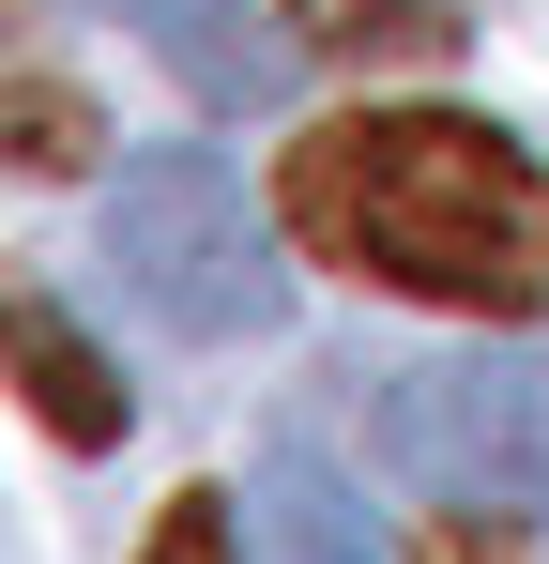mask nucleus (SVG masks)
I'll use <instances>...</instances> for the list:
<instances>
[{
	"label": "nucleus",
	"mask_w": 549,
	"mask_h": 564,
	"mask_svg": "<svg viewBox=\"0 0 549 564\" xmlns=\"http://www.w3.org/2000/svg\"><path fill=\"white\" fill-rule=\"evenodd\" d=\"M290 229L428 305H549V169L458 107H366L290 138Z\"/></svg>",
	"instance_id": "obj_1"
},
{
	"label": "nucleus",
	"mask_w": 549,
	"mask_h": 564,
	"mask_svg": "<svg viewBox=\"0 0 549 564\" xmlns=\"http://www.w3.org/2000/svg\"><path fill=\"white\" fill-rule=\"evenodd\" d=\"M366 443L458 519H549V351H412L381 367Z\"/></svg>",
	"instance_id": "obj_2"
},
{
	"label": "nucleus",
	"mask_w": 549,
	"mask_h": 564,
	"mask_svg": "<svg viewBox=\"0 0 549 564\" xmlns=\"http://www.w3.org/2000/svg\"><path fill=\"white\" fill-rule=\"evenodd\" d=\"M107 275L138 290L169 336H260L274 305H290V260L260 245L245 184H229L198 138L138 153V169L107 184Z\"/></svg>",
	"instance_id": "obj_3"
},
{
	"label": "nucleus",
	"mask_w": 549,
	"mask_h": 564,
	"mask_svg": "<svg viewBox=\"0 0 549 564\" xmlns=\"http://www.w3.org/2000/svg\"><path fill=\"white\" fill-rule=\"evenodd\" d=\"M92 15H122L198 107H274L290 93V31H260V0H92Z\"/></svg>",
	"instance_id": "obj_4"
},
{
	"label": "nucleus",
	"mask_w": 549,
	"mask_h": 564,
	"mask_svg": "<svg viewBox=\"0 0 549 564\" xmlns=\"http://www.w3.org/2000/svg\"><path fill=\"white\" fill-rule=\"evenodd\" d=\"M0 336H15V367H31V412H46L62 443H122V412H138V397L107 381V351H92L62 305H15Z\"/></svg>",
	"instance_id": "obj_5"
},
{
	"label": "nucleus",
	"mask_w": 549,
	"mask_h": 564,
	"mask_svg": "<svg viewBox=\"0 0 549 564\" xmlns=\"http://www.w3.org/2000/svg\"><path fill=\"white\" fill-rule=\"evenodd\" d=\"M245 550H260V564H366V503H352L321 458H260Z\"/></svg>",
	"instance_id": "obj_6"
},
{
	"label": "nucleus",
	"mask_w": 549,
	"mask_h": 564,
	"mask_svg": "<svg viewBox=\"0 0 549 564\" xmlns=\"http://www.w3.org/2000/svg\"><path fill=\"white\" fill-rule=\"evenodd\" d=\"M305 15V46H336V62H458V0H290Z\"/></svg>",
	"instance_id": "obj_7"
},
{
	"label": "nucleus",
	"mask_w": 549,
	"mask_h": 564,
	"mask_svg": "<svg viewBox=\"0 0 549 564\" xmlns=\"http://www.w3.org/2000/svg\"><path fill=\"white\" fill-rule=\"evenodd\" d=\"M138 564H245V519H229V488H183L169 519H153V550Z\"/></svg>",
	"instance_id": "obj_8"
},
{
	"label": "nucleus",
	"mask_w": 549,
	"mask_h": 564,
	"mask_svg": "<svg viewBox=\"0 0 549 564\" xmlns=\"http://www.w3.org/2000/svg\"><path fill=\"white\" fill-rule=\"evenodd\" d=\"M15 122H31V138H15V153H31V169H77V153H92V122H77V93H62V77H46V62H31V77H15Z\"/></svg>",
	"instance_id": "obj_9"
}]
</instances>
